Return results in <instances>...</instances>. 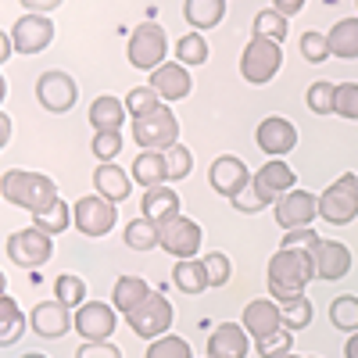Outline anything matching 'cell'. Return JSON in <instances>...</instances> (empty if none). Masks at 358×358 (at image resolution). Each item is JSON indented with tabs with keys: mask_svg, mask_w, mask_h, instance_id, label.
Segmentation results:
<instances>
[{
	"mask_svg": "<svg viewBox=\"0 0 358 358\" xmlns=\"http://www.w3.org/2000/svg\"><path fill=\"white\" fill-rule=\"evenodd\" d=\"M337 115L358 122V83H341L337 86Z\"/></svg>",
	"mask_w": 358,
	"mask_h": 358,
	"instance_id": "cell-48",
	"label": "cell"
},
{
	"mask_svg": "<svg viewBox=\"0 0 358 358\" xmlns=\"http://www.w3.org/2000/svg\"><path fill=\"white\" fill-rule=\"evenodd\" d=\"M176 62L179 65H204L208 62V40L201 33H187V36H179L176 40Z\"/></svg>",
	"mask_w": 358,
	"mask_h": 358,
	"instance_id": "cell-36",
	"label": "cell"
},
{
	"mask_svg": "<svg viewBox=\"0 0 358 358\" xmlns=\"http://www.w3.org/2000/svg\"><path fill=\"white\" fill-rule=\"evenodd\" d=\"M326 36H330L334 57H341V62H355L358 57V18H341Z\"/></svg>",
	"mask_w": 358,
	"mask_h": 358,
	"instance_id": "cell-30",
	"label": "cell"
},
{
	"mask_svg": "<svg viewBox=\"0 0 358 358\" xmlns=\"http://www.w3.org/2000/svg\"><path fill=\"white\" fill-rule=\"evenodd\" d=\"M76 358H122V351H118L111 341H83Z\"/></svg>",
	"mask_w": 358,
	"mask_h": 358,
	"instance_id": "cell-50",
	"label": "cell"
},
{
	"mask_svg": "<svg viewBox=\"0 0 358 358\" xmlns=\"http://www.w3.org/2000/svg\"><path fill=\"white\" fill-rule=\"evenodd\" d=\"M126 322H129V330H133L136 337L158 341V337H165V334L172 330L176 312H172V301H169L165 294H151V297H147V301L136 308V312H129V315H126Z\"/></svg>",
	"mask_w": 358,
	"mask_h": 358,
	"instance_id": "cell-9",
	"label": "cell"
},
{
	"mask_svg": "<svg viewBox=\"0 0 358 358\" xmlns=\"http://www.w3.org/2000/svg\"><path fill=\"white\" fill-rule=\"evenodd\" d=\"M29 330L36 337H47V341H62L69 330H76V315L69 312V305L57 301V297L54 301H40L29 312Z\"/></svg>",
	"mask_w": 358,
	"mask_h": 358,
	"instance_id": "cell-14",
	"label": "cell"
},
{
	"mask_svg": "<svg viewBox=\"0 0 358 358\" xmlns=\"http://www.w3.org/2000/svg\"><path fill=\"white\" fill-rule=\"evenodd\" d=\"M258 183L268 190V194H276V201L287 194V190H294V183H297V176H294V169L287 165V162H280V158H268L262 169H258Z\"/></svg>",
	"mask_w": 358,
	"mask_h": 358,
	"instance_id": "cell-28",
	"label": "cell"
},
{
	"mask_svg": "<svg viewBox=\"0 0 358 358\" xmlns=\"http://www.w3.org/2000/svg\"><path fill=\"white\" fill-rule=\"evenodd\" d=\"M165 158H169V179H172V183H176V179H187V176H190V169H194V155H190V147L172 143L169 151H165Z\"/></svg>",
	"mask_w": 358,
	"mask_h": 358,
	"instance_id": "cell-46",
	"label": "cell"
},
{
	"mask_svg": "<svg viewBox=\"0 0 358 358\" xmlns=\"http://www.w3.org/2000/svg\"><path fill=\"white\" fill-rule=\"evenodd\" d=\"M8 140H11V118L0 115V143H8Z\"/></svg>",
	"mask_w": 358,
	"mask_h": 358,
	"instance_id": "cell-54",
	"label": "cell"
},
{
	"mask_svg": "<svg viewBox=\"0 0 358 358\" xmlns=\"http://www.w3.org/2000/svg\"><path fill=\"white\" fill-rule=\"evenodd\" d=\"M183 15L194 25V33H208L226 18V0H187Z\"/></svg>",
	"mask_w": 358,
	"mask_h": 358,
	"instance_id": "cell-27",
	"label": "cell"
},
{
	"mask_svg": "<svg viewBox=\"0 0 358 358\" xmlns=\"http://www.w3.org/2000/svg\"><path fill=\"white\" fill-rule=\"evenodd\" d=\"M0 315H4V326H0V348H11L22 337V330L29 326V315L18 312L11 294H0Z\"/></svg>",
	"mask_w": 358,
	"mask_h": 358,
	"instance_id": "cell-32",
	"label": "cell"
},
{
	"mask_svg": "<svg viewBox=\"0 0 358 358\" xmlns=\"http://www.w3.org/2000/svg\"><path fill=\"white\" fill-rule=\"evenodd\" d=\"M312 315H315V305L308 301V294H301V297H294V301H287L283 305V326L287 330H305V326L312 322Z\"/></svg>",
	"mask_w": 358,
	"mask_h": 358,
	"instance_id": "cell-42",
	"label": "cell"
},
{
	"mask_svg": "<svg viewBox=\"0 0 358 358\" xmlns=\"http://www.w3.org/2000/svg\"><path fill=\"white\" fill-rule=\"evenodd\" d=\"M162 226V251H169L172 258H194L201 251V241H204V229L187 219V215H176V219H165L158 222Z\"/></svg>",
	"mask_w": 358,
	"mask_h": 358,
	"instance_id": "cell-12",
	"label": "cell"
},
{
	"mask_svg": "<svg viewBox=\"0 0 358 358\" xmlns=\"http://www.w3.org/2000/svg\"><path fill=\"white\" fill-rule=\"evenodd\" d=\"M115 312L118 308L108 305V301H86V305H79L76 308V334L83 341H111L115 326H118Z\"/></svg>",
	"mask_w": 358,
	"mask_h": 358,
	"instance_id": "cell-15",
	"label": "cell"
},
{
	"mask_svg": "<svg viewBox=\"0 0 358 358\" xmlns=\"http://www.w3.org/2000/svg\"><path fill=\"white\" fill-rule=\"evenodd\" d=\"M22 358H47V355H40V351H29V355H22Z\"/></svg>",
	"mask_w": 358,
	"mask_h": 358,
	"instance_id": "cell-56",
	"label": "cell"
},
{
	"mask_svg": "<svg viewBox=\"0 0 358 358\" xmlns=\"http://www.w3.org/2000/svg\"><path fill=\"white\" fill-rule=\"evenodd\" d=\"M143 358H194V351H190V344L183 337L165 334V337L151 341V348L143 351Z\"/></svg>",
	"mask_w": 358,
	"mask_h": 358,
	"instance_id": "cell-41",
	"label": "cell"
},
{
	"mask_svg": "<svg viewBox=\"0 0 358 358\" xmlns=\"http://www.w3.org/2000/svg\"><path fill=\"white\" fill-rule=\"evenodd\" d=\"M201 262H204V273H208V287H226V283H229L233 262H229L222 251H208Z\"/></svg>",
	"mask_w": 358,
	"mask_h": 358,
	"instance_id": "cell-44",
	"label": "cell"
},
{
	"mask_svg": "<svg viewBox=\"0 0 358 358\" xmlns=\"http://www.w3.org/2000/svg\"><path fill=\"white\" fill-rule=\"evenodd\" d=\"M126 244L133 251H155L162 248V226L147 215H136L129 226H126Z\"/></svg>",
	"mask_w": 358,
	"mask_h": 358,
	"instance_id": "cell-31",
	"label": "cell"
},
{
	"mask_svg": "<svg viewBox=\"0 0 358 358\" xmlns=\"http://www.w3.org/2000/svg\"><path fill=\"white\" fill-rule=\"evenodd\" d=\"M287 25H290L287 15H280L276 8H265V11H258V18H255V36H265V40L283 43V40H287Z\"/></svg>",
	"mask_w": 358,
	"mask_h": 358,
	"instance_id": "cell-37",
	"label": "cell"
},
{
	"mask_svg": "<svg viewBox=\"0 0 358 358\" xmlns=\"http://www.w3.org/2000/svg\"><path fill=\"white\" fill-rule=\"evenodd\" d=\"M273 215H276V226L287 233V229H305L315 222L319 215V197L308 194V190H287L276 204H273Z\"/></svg>",
	"mask_w": 358,
	"mask_h": 358,
	"instance_id": "cell-10",
	"label": "cell"
},
{
	"mask_svg": "<svg viewBox=\"0 0 358 358\" xmlns=\"http://www.w3.org/2000/svg\"><path fill=\"white\" fill-rule=\"evenodd\" d=\"M283 65V47L276 40H265V36H251L244 54H241V76L251 86H265L273 83L276 72Z\"/></svg>",
	"mask_w": 358,
	"mask_h": 358,
	"instance_id": "cell-4",
	"label": "cell"
},
{
	"mask_svg": "<svg viewBox=\"0 0 358 358\" xmlns=\"http://www.w3.org/2000/svg\"><path fill=\"white\" fill-rule=\"evenodd\" d=\"M129 65L140 72H155L158 65H165V54H169V36L158 22H140L129 36Z\"/></svg>",
	"mask_w": 358,
	"mask_h": 358,
	"instance_id": "cell-5",
	"label": "cell"
},
{
	"mask_svg": "<svg viewBox=\"0 0 358 358\" xmlns=\"http://www.w3.org/2000/svg\"><path fill=\"white\" fill-rule=\"evenodd\" d=\"M151 294H155V290L147 287L140 276H118V280H115V290H111V305L122 312V315H129V312H136Z\"/></svg>",
	"mask_w": 358,
	"mask_h": 358,
	"instance_id": "cell-26",
	"label": "cell"
},
{
	"mask_svg": "<svg viewBox=\"0 0 358 358\" xmlns=\"http://www.w3.org/2000/svg\"><path fill=\"white\" fill-rule=\"evenodd\" d=\"M65 0H22V8H29L33 15H50V11H57Z\"/></svg>",
	"mask_w": 358,
	"mask_h": 358,
	"instance_id": "cell-51",
	"label": "cell"
},
{
	"mask_svg": "<svg viewBox=\"0 0 358 358\" xmlns=\"http://www.w3.org/2000/svg\"><path fill=\"white\" fill-rule=\"evenodd\" d=\"M11 54H15V40H11V33H0V65H8V62H11Z\"/></svg>",
	"mask_w": 358,
	"mask_h": 358,
	"instance_id": "cell-53",
	"label": "cell"
},
{
	"mask_svg": "<svg viewBox=\"0 0 358 358\" xmlns=\"http://www.w3.org/2000/svg\"><path fill=\"white\" fill-rule=\"evenodd\" d=\"M208 183H212L215 194H222V197L233 201L236 194L251 183V172H248V165L236 158V155H222V158L212 162V169H208Z\"/></svg>",
	"mask_w": 358,
	"mask_h": 358,
	"instance_id": "cell-17",
	"label": "cell"
},
{
	"mask_svg": "<svg viewBox=\"0 0 358 358\" xmlns=\"http://www.w3.org/2000/svg\"><path fill=\"white\" fill-rule=\"evenodd\" d=\"M133 183H140L143 190L165 187L169 183V158H165V151H140L136 162H133Z\"/></svg>",
	"mask_w": 358,
	"mask_h": 358,
	"instance_id": "cell-24",
	"label": "cell"
},
{
	"mask_svg": "<svg viewBox=\"0 0 358 358\" xmlns=\"http://www.w3.org/2000/svg\"><path fill=\"white\" fill-rule=\"evenodd\" d=\"M147 219H155V222H165V219H176V215H183L179 208H183V201H179V194L165 183V187H151V190H143V201H140Z\"/></svg>",
	"mask_w": 358,
	"mask_h": 358,
	"instance_id": "cell-25",
	"label": "cell"
},
{
	"mask_svg": "<svg viewBox=\"0 0 358 358\" xmlns=\"http://www.w3.org/2000/svg\"><path fill=\"white\" fill-rule=\"evenodd\" d=\"M126 101H118L111 94H101L94 104H90V126H94V133H115V129H122L126 122Z\"/></svg>",
	"mask_w": 358,
	"mask_h": 358,
	"instance_id": "cell-23",
	"label": "cell"
},
{
	"mask_svg": "<svg viewBox=\"0 0 358 358\" xmlns=\"http://www.w3.org/2000/svg\"><path fill=\"white\" fill-rule=\"evenodd\" d=\"M36 101L47 111H54V115H65L79 101V86H76V79L69 72H57V69L54 72H43L36 79Z\"/></svg>",
	"mask_w": 358,
	"mask_h": 358,
	"instance_id": "cell-11",
	"label": "cell"
},
{
	"mask_svg": "<svg viewBox=\"0 0 358 358\" xmlns=\"http://www.w3.org/2000/svg\"><path fill=\"white\" fill-rule=\"evenodd\" d=\"M312 262H315V276L326 283L344 280L351 273V251L341 241H319V248L312 251Z\"/></svg>",
	"mask_w": 358,
	"mask_h": 358,
	"instance_id": "cell-20",
	"label": "cell"
},
{
	"mask_svg": "<svg viewBox=\"0 0 358 358\" xmlns=\"http://www.w3.org/2000/svg\"><path fill=\"white\" fill-rule=\"evenodd\" d=\"M301 57H305L308 65H322L326 57H334L330 36H322V33H315V29H308V33L301 36Z\"/></svg>",
	"mask_w": 358,
	"mask_h": 358,
	"instance_id": "cell-43",
	"label": "cell"
},
{
	"mask_svg": "<svg viewBox=\"0 0 358 358\" xmlns=\"http://www.w3.org/2000/svg\"><path fill=\"white\" fill-rule=\"evenodd\" d=\"M0 194H4L8 204L22 208V212H29V215L47 212L54 201H62L50 176L29 172V169H8L4 176H0Z\"/></svg>",
	"mask_w": 358,
	"mask_h": 358,
	"instance_id": "cell-2",
	"label": "cell"
},
{
	"mask_svg": "<svg viewBox=\"0 0 358 358\" xmlns=\"http://www.w3.org/2000/svg\"><path fill=\"white\" fill-rule=\"evenodd\" d=\"M273 204H276V194H268L255 176H251V183L233 197V208H236V212H244V215H255V212H262V208H273Z\"/></svg>",
	"mask_w": 358,
	"mask_h": 358,
	"instance_id": "cell-33",
	"label": "cell"
},
{
	"mask_svg": "<svg viewBox=\"0 0 358 358\" xmlns=\"http://www.w3.org/2000/svg\"><path fill=\"white\" fill-rule=\"evenodd\" d=\"M147 86H155L158 94H162V101H183V97H190V90H194V79H190V69L187 65H158L155 72H151V83Z\"/></svg>",
	"mask_w": 358,
	"mask_h": 358,
	"instance_id": "cell-21",
	"label": "cell"
},
{
	"mask_svg": "<svg viewBox=\"0 0 358 358\" xmlns=\"http://www.w3.org/2000/svg\"><path fill=\"white\" fill-rule=\"evenodd\" d=\"M251 351V334L244 322H219L212 337H208V358H248Z\"/></svg>",
	"mask_w": 358,
	"mask_h": 358,
	"instance_id": "cell-19",
	"label": "cell"
},
{
	"mask_svg": "<svg viewBox=\"0 0 358 358\" xmlns=\"http://www.w3.org/2000/svg\"><path fill=\"white\" fill-rule=\"evenodd\" d=\"M319 241H322V236L312 229V226H305V229H287V236H283V244L280 248H294V251H315L319 248Z\"/></svg>",
	"mask_w": 358,
	"mask_h": 358,
	"instance_id": "cell-49",
	"label": "cell"
},
{
	"mask_svg": "<svg viewBox=\"0 0 358 358\" xmlns=\"http://www.w3.org/2000/svg\"><path fill=\"white\" fill-rule=\"evenodd\" d=\"M126 108L133 118H143V115H151L162 108V94L155 86H133L129 94H126Z\"/></svg>",
	"mask_w": 358,
	"mask_h": 358,
	"instance_id": "cell-40",
	"label": "cell"
},
{
	"mask_svg": "<svg viewBox=\"0 0 358 358\" xmlns=\"http://www.w3.org/2000/svg\"><path fill=\"white\" fill-rule=\"evenodd\" d=\"M244 330L251 334V341H265L283 330V305L273 301V297H258L244 308Z\"/></svg>",
	"mask_w": 358,
	"mask_h": 358,
	"instance_id": "cell-18",
	"label": "cell"
},
{
	"mask_svg": "<svg viewBox=\"0 0 358 358\" xmlns=\"http://www.w3.org/2000/svg\"><path fill=\"white\" fill-rule=\"evenodd\" d=\"M344 358H358V334L348 337V344H344Z\"/></svg>",
	"mask_w": 358,
	"mask_h": 358,
	"instance_id": "cell-55",
	"label": "cell"
},
{
	"mask_svg": "<svg viewBox=\"0 0 358 358\" xmlns=\"http://www.w3.org/2000/svg\"><path fill=\"white\" fill-rule=\"evenodd\" d=\"M305 4H308V0H273V8L280 15H287V18H294L297 11H305Z\"/></svg>",
	"mask_w": 358,
	"mask_h": 358,
	"instance_id": "cell-52",
	"label": "cell"
},
{
	"mask_svg": "<svg viewBox=\"0 0 358 358\" xmlns=\"http://www.w3.org/2000/svg\"><path fill=\"white\" fill-rule=\"evenodd\" d=\"M50 255H54V236L43 233L40 226H29L8 236V258L18 268H40L50 262Z\"/></svg>",
	"mask_w": 358,
	"mask_h": 358,
	"instance_id": "cell-8",
	"label": "cell"
},
{
	"mask_svg": "<svg viewBox=\"0 0 358 358\" xmlns=\"http://www.w3.org/2000/svg\"><path fill=\"white\" fill-rule=\"evenodd\" d=\"M319 219L330 226H348L358 219V176L344 172L319 194Z\"/></svg>",
	"mask_w": 358,
	"mask_h": 358,
	"instance_id": "cell-3",
	"label": "cell"
},
{
	"mask_svg": "<svg viewBox=\"0 0 358 358\" xmlns=\"http://www.w3.org/2000/svg\"><path fill=\"white\" fill-rule=\"evenodd\" d=\"M255 143H258V151H265L268 158H283V155H290L297 147V129H294L290 118L268 115L265 122H258V129H255Z\"/></svg>",
	"mask_w": 358,
	"mask_h": 358,
	"instance_id": "cell-16",
	"label": "cell"
},
{
	"mask_svg": "<svg viewBox=\"0 0 358 358\" xmlns=\"http://www.w3.org/2000/svg\"><path fill=\"white\" fill-rule=\"evenodd\" d=\"M255 348H258L262 358H283V355L294 351V330H287V326H283L280 334L265 337V341H255Z\"/></svg>",
	"mask_w": 358,
	"mask_h": 358,
	"instance_id": "cell-45",
	"label": "cell"
},
{
	"mask_svg": "<svg viewBox=\"0 0 358 358\" xmlns=\"http://www.w3.org/2000/svg\"><path fill=\"white\" fill-rule=\"evenodd\" d=\"M283 358H301V355H283Z\"/></svg>",
	"mask_w": 358,
	"mask_h": 358,
	"instance_id": "cell-57",
	"label": "cell"
},
{
	"mask_svg": "<svg viewBox=\"0 0 358 358\" xmlns=\"http://www.w3.org/2000/svg\"><path fill=\"white\" fill-rule=\"evenodd\" d=\"M312 280H319V276H315V262L308 251L280 248L268 258V294H273V301L287 305L294 297H301Z\"/></svg>",
	"mask_w": 358,
	"mask_h": 358,
	"instance_id": "cell-1",
	"label": "cell"
},
{
	"mask_svg": "<svg viewBox=\"0 0 358 358\" xmlns=\"http://www.w3.org/2000/svg\"><path fill=\"white\" fill-rule=\"evenodd\" d=\"M94 187H97L101 197H108L111 204H118V201H126V197H129V190H133V176H126L115 162H101V165L94 169Z\"/></svg>",
	"mask_w": 358,
	"mask_h": 358,
	"instance_id": "cell-22",
	"label": "cell"
},
{
	"mask_svg": "<svg viewBox=\"0 0 358 358\" xmlns=\"http://www.w3.org/2000/svg\"><path fill=\"white\" fill-rule=\"evenodd\" d=\"M11 40H15V50L18 54H43L54 43V22H50V15L25 11L11 25Z\"/></svg>",
	"mask_w": 358,
	"mask_h": 358,
	"instance_id": "cell-13",
	"label": "cell"
},
{
	"mask_svg": "<svg viewBox=\"0 0 358 358\" xmlns=\"http://www.w3.org/2000/svg\"><path fill=\"white\" fill-rule=\"evenodd\" d=\"M54 297L62 305H69V308L86 305V280L76 276V273H62V276L54 280Z\"/></svg>",
	"mask_w": 358,
	"mask_h": 358,
	"instance_id": "cell-35",
	"label": "cell"
},
{
	"mask_svg": "<svg viewBox=\"0 0 358 358\" xmlns=\"http://www.w3.org/2000/svg\"><path fill=\"white\" fill-rule=\"evenodd\" d=\"M330 322L344 334H358V297L355 294H344L330 305Z\"/></svg>",
	"mask_w": 358,
	"mask_h": 358,
	"instance_id": "cell-38",
	"label": "cell"
},
{
	"mask_svg": "<svg viewBox=\"0 0 358 358\" xmlns=\"http://www.w3.org/2000/svg\"><path fill=\"white\" fill-rule=\"evenodd\" d=\"M305 101H308V108H312L315 115H337V86L326 83V79H319V83L308 86Z\"/></svg>",
	"mask_w": 358,
	"mask_h": 358,
	"instance_id": "cell-39",
	"label": "cell"
},
{
	"mask_svg": "<svg viewBox=\"0 0 358 358\" xmlns=\"http://www.w3.org/2000/svg\"><path fill=\"white\" fill-rule=\"evenodd\" d=\"M133 140L140 143V151H169L172 143H179V118L162 104L151 115L133 118Z\"/></svg>",
	"mask_w": 358,
	"mask_h": 358,
	"instance_id": "cell-7",
	"label": "cell"
},
{
	"mask_svg": "<svg viewBox=\"0 0 358 358\" xmlns=\"http://www.w3.org/2000/svg\"><path fill=\"white\" fill-rule=\"evenodd\" d=\"M90 151L97 155V162H115L118 151H122V133H94V140H90Z\"/></svg>",
	"mask_w": 358,
	"mask_h": 358,
	"instance_id": "cell-47",
	"label": "cell"
},
{
	"mask_svg": "<svg viewBox=\"0 0 358 358\" xmlns=\"http://www.w3.org/2000/svg\"><path fill=\"white\" fill-rule=\"evenodd\" d=\"M172 283L183 290V294H204L208 290V273H204V262L197 258H179L172 265Z\"/></svg>",
	"mask_w": 358,
	"mask_h": 358,
	"instance_id": "cell-29",
	"label": "cell"
},
{
	"mask_svg": "<svg viewBox=\"0 0 358 358\" xmlns=\"http://www.w3.org/2000/svg\"><path fill=\"white\" fill-rule=\"evenodd\" d=\"M33 226H40V229L50 233V236H62V233L72 226V208H69L65 201H54L47 212H36V215H33Z\"/></svg>",
	"mask_w": 358,
	"mask_h": 358,
	"instance_id": "cell-34",
	"label": "cell"
},
{
	"mask_svg": "<svg viewBox=\"0 0 358 358\" xmlns=\"http://www.w3.org/2000/svg\"><path fill=\"white\" fill-rule=\"evenodd\" d=\"M118 222V208L101 197V194H83L76 204H72V226L90 236V241H97V236H108Z\"/></svg>",
	"mask_w": 358,
	"mask_h": 358,
	"instance_id": "cell-6",
	"label": "cell"
}]
</instances>
